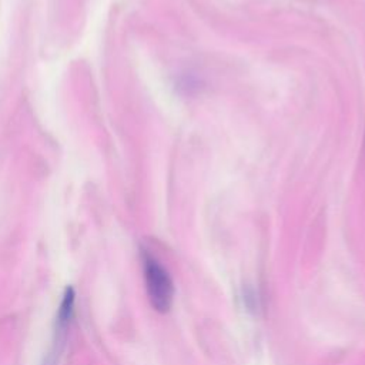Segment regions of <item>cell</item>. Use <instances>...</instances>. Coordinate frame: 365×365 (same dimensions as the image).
Listing matches in <instances>:
<instances>
[{"label": "cell", "mask_w": 365, "mask_h": 365, "mask_svg": "<svg viewBox=\"0 0 365 365\" xmlns=\"http://www.w3.org/2000/svg\"><path fill=\"white\" fill-rule=\"evenodd\" d=\"M143 272L153 308L158 312L168 311L174 298V285L168 271L154 255L143 252Z\"/></svg>", "instance_id": "6da1fadb"}, {"label": "cell", "mask_w": 365, "mask_h": 365, "mask_svg": "<svg viewBox=\"0 0 365 365\" xmlns=\"http://www.w3.org/2000/svg\"><path fill=\"white\" fill-rule=\"evenodd\" d=\"M74 299H76V292L73 289V287H67L64 289V294L61 297L58 309H57V317H56V334H57V339H56V348L54 352L50 355V359L54 361L56 355H58L63 341L66 338V332L68 328V324L71 321L73 317V311H74Z\"/></svg>", "instance_id": "7a4b0ae2"}]
</instances>
